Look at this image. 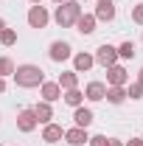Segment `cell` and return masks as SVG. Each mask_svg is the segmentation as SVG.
Here are the masks:
<instances>
[{
    "label": "cell",
    "instance_id": "17",
    "mask_svg": "<svg viewBox=\"0 0 143 146\" xmlns=\"http://www.w3.org/2000/svg\"><path fill=\"white\" fill-rule=\"evenodd\" d=\"M56 84H59V87H65V90H73V87L79 84V76H76V70H70V73H62Z\"/></svg>",
    "mask_w": 143,
    "mask_h": 146
},
{
    "label": "cell",
    "instance_id": "19",
    "mask_svg": "<svg viewBox=\"0 0 143 146\" xmlns=\"http://www.w3.org/2000/svg\"><path fill=\"white\" fill-rule=\"evenodd\" d=\"M104 98H107L109 104H121L126 98V90L124 87H107V96H104Z\"/></svg>",
    "mask_w": 143,
    "mask_h": 146
},
{
    "label": "cell",
    "instance_id": "26",
    "mask_svg": "<svg viewBox=\"0 0 143 146\" xmlns=\"http://www.w3.org/2000/svg\"><path fill=\"white\" fill-rule=\"evenodd\" d=\"M129 146H143V138H132V141H129Z\"/></svg>",
    "mask_w": 143,
    "mask_h": 146
},
{
    "label": "cell",
    "instance_id": "3",
    "mask_svg": "<svg viewBox=\"0 0 143 146\" xmlns=\"http://www.w3.org/2000/svg\"><path fill=\"white\" fill-rule=\"evenodd\" d=\"M48 20H51V17H48V11H45L39 3L28 9V25H31V28H45V25H48Z\"/></svg>",
    "mask_w": 143,
    "mask_h": 146
},
{
    "label": "cell",
    "instance_id": "5",
    "mask_svg": "<svg viewBox=\"0 0 143 146\" xmlns=\"http://www.w3.org/2000/svg\"><path fill=\"white\" fill-rule=\"evenodd\" d=\"M126 79H129V73H126L121 65H109V68H107V82H109V87H124Z\"/></svg>",
    "mask_w": 143,
    "mask_h": 146
},
{
    "label": "cell",
    "instance_id": "7",
    "mask_svg": "<svg viewBox=\"0 0 143 146\" xmlns=\"http://www.w3.org/2000/svg\"><path fill=\"white\" fill-rule=\"evenodd\" d=\"M93 17L109 23V20L115 17V3H112V0H98V3H95V14H93Z\"/></svg>",
    "mask_w": 143,
    "mask_h": 146
},
{
    "label": "cell",
    "instance_id": "21",
    "mask_svg": "<svg viewBox=\"0 0 143 146\" xmlns=\"http://www.w3.org/2000/svg\"><path fill=\"white\" fill-rule=\"evenodd\" d=\"M0 42H3V45H14V42H17V31H14V28H3V31H0Z\"/></svg>",
    "mask_w": 143,
    "mask_h": 146
},
{
    "label": "cell",
    "instance_id": "31",
    "mask_svg": "<svg viewBox=\"0 0 143 146\" xmlns=\"http://www.w3.org/2000/svg\"><path fill=\"white\" fill-rule=\"evenodd\" d=\"M31 3H34V6H36V3H42V0H31Z\"/></svg>",
    "mask_w": 143,
    "mask_h": 146
},
{
    "label": "cell",
    "instance_id": "9",
    "mask_svg": "<svg viewBox=\"0 0 143 146\" xmlns=\"http://www.w3.org/2000/svg\"><path fill=\"white\" fill-rule=\"evenodd\" d=\"M73 51H70V45L68 42H54L51 45V59L54 62H65V59H70Z\"/></svg>",
    "mask_w": 143,
    "mask_h": 146
},
{
    "label": "cell",
    "instance_id": "22",
    "mask_svg": "<svg viewBox=\"0 0 143 146\" xmlns=\"http://www.w3.org/2000/svg\"><path fill=\"white\" fill-rule=\"evenodd\" d=\"M118 56H124V59H132V56H135V45H132V42H121V48H118Z\"/></svg>",
    "mask_w": 143,
    "mask_h": 146
},
{
    "label": "cell",
    "instance_id": "30",
    "mask_svg": "<svg viewBox=\"0 0 143 146\" xmlns=\"http://www.w3.org/2000/svg\"><path fill=\"white\" fill-rule=\"evenodd\" d=\"M3 28H6V20H3V17H0V31H3Z\"/></svg>",
    "mask_w": 143,
    "mask_h": 146
},
{
    "label": "cell",
    "instance_id": "15",
    "mask_svg": "<svg viewBox=\"0 0 143 146\" xmlns=\"http://www.w3.org/2000/svg\"><path fill=\"white\" fill-rule=\"evenodd\" d=\"M76 28H79L81 34H93V31H95V17H93V14H81V17L76 20Z\"/></svg>",
    "mask_w": 143,
    "mask_h": 146
},
{
    "label": "cell",
    "instance_id": "8",
    "mask_svg": "<svg viewBox=\"0 0 143 146\" xmlns=\"http://www.w3.org/2000/svg\"><path fill=\"white\" fill-rule=\"evenodd\" d=\"M65 138H68V143H70V146H84V143L90 141V138H87V129H81V127L68 129V132H65Z\"/></svg>",
    "mask_w": 143,
    "mask_h": 146
},
{
    "label": "cell",
    "instance_id": "27",
    "mask_svg": "<svg viewBox=\"0 0 143 146\" xmlns=\"http://www.w3.org/2000/svg\"><path fill=\"white\" fill-rule=\"evenodd\" d=\"M107 146H124L121 141H115V138H107Z\"/></svg>",
    "mask_w": 143,
    "mask_h": 146
},
{
    "label": "cell",
    "instance_id": "12",
    "mask_svg": "<svg viewBox=\"0 0 143 146\" xmlns=\"http://www.w3.org/2000/svg\"><path fill=\"white\" fill-rule=\"evenodd\" d=\"M34 112H36V121H39V124H51V118H54V107H51L48 101H39L34 107Z\"/></svg>",
    "mask_w": 143,
    "mask_h": 146
},
{
    "label": "cell",
    "instance_id": "13",
    "mask_svg": "<svg viewBox=\"0 0 143 146\" xmlns=\"http://www.w3.org/2000/svg\"><path fill=\"white\" fill-rule=\"evenodd\" d=\"M84 96H87L90 101H101V98L107 96V87H104L101 82H90V84H87V90H84Z\"/></svg>",
    "mask_w": 143,
    "mask_h": 146
},
{
    "label": "cell",
    "instance_id": "14",
    "mask_svg": "<svg viewBox=\"0 0 143 146\" xmlns=\"http://www.w3.org/2000/svg\"><path fill=\"white\" fill-rule=\"evenodd\" d=\"M73 65H76V73H87L93 65H95V59L90 54H76L73 56Z\"/></svg>",
    "mask_w": 143,
    "mask_h": 146
},
{
    "label": "cell",
    "instance_id": "25",
    "mask_svg": "<svg viewBox=\"0 0 143 146\" xmlns=\"http://www.w3.org/2000/svg\"><path fill=\"white\" fill-rule=\"evenodd\" d=\"M87 143L90 146H107V135H95V138H90Z\"/></svg>",
    "mask_w": 143,
    "mask_h": 146
},
{
    "label": "cell",
    "instance_id": "29",
    "mask_svg": "<svg viewBox=\"0 0 143 146\" xmlns=\"http://www.w3.org/2000/svg\"><path fill=\"white\" fill-rule=\"evenodd\" d=\"M138 82H140V84H143V68H140V73H138Z\"/></svg>",
    "mask_w": 143,
    "mask_h": 146
},
{
    "label": "cell",
    "instance_id": "11",
    "mask_svg": "<svg viewBox=\"0 0 143 146\" xmlns=\"http://www.w3.org/2000/svg\"><path fill=\"white\" fill-rule=\"evenodd\" d=\"M93 110H87V107H76V115H73V121H76V127H81V129H87L90 124H93Z\"/></svg>",
    "mask_w": 143,
    "mask_h": 146
},
{
    "label": "cell",
    "instance_id": "20",
    "mask_svg": "<svg viewBox=\"0 0 143 146\" xmlns=\"http://www.w3.org/2000/svg\"><path fill=\"white\" fill-rule=\"evenodd\" d=\"M14 73V62L9 59V56H0V79H6V76H11Z\"/></svg>",
    "mask_w": 143,
    "mask_h": 146
},
{
    "label": "cell",
    "instance_id": "1",
    "mask_svg": "<svg viewBox=\"0 0 143 146\" xmlns=\"http://www.w3.org/2000/svg\"><path fill=\"white\" fill-rule=\"evenodd\" d=\"M11 76H14L17 87H39L45 82V73H42V68H36V65H20V68H14Z\"/></svg>",
    "mask_w": 143,
    "mask_h": 146
},
{
    "label": "cell",
    "instance_id": "2",
    "mask_svg": "<svg viewBox=\"0 0 143 146\" xmlns=\"http://www.w3.org/2000/svg\"><path fill=\"white\" fill-rule=\"evenodd\" d=\"M81 17V6L76 3V0H65L59 9H56L54 20L62 25V28H70V25H76V20Z\"/></svg>",
    "mask_w": 143,
    "mask_h": 146
},
{
    "label": "cell",
    "instance_id": "23",
    "mask_svg": "<svg viewBox=\"0 0 143 146\" xmlns=\"http://www.w3.org/2000/svg\"><path fill=\"white\" fill-rule=\"evenodd\" d=\"M129 98H143V84L140 82H135V84H129V90H126Z\"/></svg>",
    "mask_w": 143,
    "mask_h": 146
},
{
    "label": "cell",
    "instance_id": "4",
    "mask_svg": "<svg viewBox=\"0 0 143 146\" xmlns=\"http://www.w3.org/2000/svg\"><path fill=\"white\" fill-rule=\"evenodd\" d=\"M98 65H104V68H109V65H115V59H118V48H112V45H101L98 51H95V56H93Z\"/></svg>",
    "mask_w": 143,
    "mask_h": 146
},
{
    "label": "cell",
    "instance_id": "16",
    "mask_svg": "<svg viewBox=\"0 0 143 146\" xmlns=\"http://www.w3.org/2000/svg\"><path fill=\"white\" fill-rule=\"evenodd\" d=\"M62 135H65V132H62V127H56V124H48V127H45V132H42V141H48V143H56Z\"/></svg>",
    "mask_w": 143,
    "mask_h": 146
},
{
    "label": "cell",
    "instance_id": "6",
    "mask_svg": "<svg viewBox=\"0 0 143 146\" xmlns=\"http://www.w3.org/2000/svg\"><path fill=\"white\" fill-rule=\"evenodd\" d=\"M39 121H36V112L34 110H20L17 112V129L20 132H31Z\"/></svg>",
    "mask_w": 143,
    "mask_h": 146
},
{
    "label": "cell",
    "instance_id": "28",
    "mask_svg": "<svg viewBox=\"0 0 143 146\" xmlns=\"http://www.w3.org/2000/svg\"><path fill=\"white\" fill-rule=\"evenodd\" d=\"M0 93H6V79H0Z\"/></svg>",
    "mask_w": 143,
    "mask_h": 146
},
{
    "label": "cell",
    "instance_id": "18",
    "mask_svg": "<svg viewBox=\"0 0 143 146\" xmlns=\"http://www.w3.org/2000/svg\"><path fill=\"white\" fill-rule=\"evenodd\" d=\"M81 101H84V93L79 90V87H73V90L65 93V104H70V107H81Z\"/></svg>",
    "mask_w": 143,
    "mask_h": 146
},
{
    "label": "cell",
    "instance_id": "10",
    "mask_svg": "<svg viewBox=\"0 0 143 146\" xmlns=\"http://www.w3.org/2000/svg\"><path fill=\"white\" fill-rule=\"evenodd\" d=\"M42 98L51 104V101H59L62 98V87L56 82H42Z\"/></svg>",
    "mask_w": 143,
    "mask_h": 146
},
{
    "label": "cell",
    "instance_id": "24",
    "mask_svg": "<svg viewBox=\"0 0 143 146\" xmlns=\"http://www.w3.org/2000/svg\"><path fill=\"white\" fill-rule=\"evenodd\" d=\"M132 20H135L138 25H143V3H140V6H135V9H132Z\"/></svg>",
    "mask_w": 143,
    "mask_h": 146
},
{
    "label": "cell",
    "instance_id": "32",
    "mask_svg": "<svg viewBox=\"0 0 143 146\" xmlns=\"http://www.w3.org/2000/svg\"><path fill=\"white\" fill-rule=\"evenodd\" d=\"M56 3H65V0H56Z\"/></svg>",
    "mask_w": 143,
    "mask_h": 146
}]
</instances>
